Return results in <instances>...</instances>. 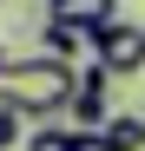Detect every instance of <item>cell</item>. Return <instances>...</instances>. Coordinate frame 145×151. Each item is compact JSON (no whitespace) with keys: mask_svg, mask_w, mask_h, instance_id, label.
<instances>
[{"mask_svg":"<svg viewBox=\"0 0 145 151\" xmlns=\"http://www.w3.org/2000/svg\"><path fill=\"white\" fill-rule=\"evenodd\" d=\"M0 66H7V53H0Z\"/></svg>","mask_w":145,"mask_h":151,"instance_id":"9c48e42d","label":"cell"},{"mask_svg":"<svg viewBox=\"0 0 145 151\" xmlns=\"http://www.w3.org/2000/svg\"><path fill=\"white\" fill-rule=\"evenodd\" d=\"M46 20H66V27L99 33L106 20H112V0H46Z\"/></svg>","mask_w":145,"mask_h":151,"instance_id":"277c9868","label":"cell"},{"mask_svg":"<svg viewBox=\"0 0 145 151\" xmlns=\"http://www.w3.org/2000/svg\"><path fill=\"white\" fill-rule=\"evenodd\" d=\"M72 86H79V72H72L66 59H46V53H27V59L0 66V105H13L33 125H46L53 112H66Z\"/></svg>","mask_w":145,"mask_h":151,"instance_id":"6da1fadb","label":"cell"},{"mask_svg":"<svg viewBox=\"0 0 145 151\" xmlns=\"http://www.w3.org/2000/svg\"><path fill=\"white\" fill-rule=\"evenodd\" d=\"M92 59H99L112 79H132V72L145 66V27L138 20H106L99 40H92Z\"/></svg>","mask_w":145,"mask_h":151,"instance_id":"7a4b0ae2","label":"cell"},{"mask_svg":"<svg viewBox=\"0 0 145 151\" xmlns=\"http://www.w3.org/2000/svg\"><path fill=\"white\" fill-rule=\"evenodd\" d=\"M72 151H112L106 132H72Z\"/></svg>","mask_w":145,"mask_h":151,"instance_id":"ba28073f","label":"cell"},{"mask_svg":"<svg viewBox=\"0 0 145 151\" xmlns=\"http://www.w3.org/2000/svg\"><path fill=\"white\" fill-rule=\"evenodd\" d=\"M40 40H46V59H66V66H72L79 53H92V40H99V33L66 27V20H46V33H40Z\"/></svg>","mask_w":145,"mask_h":151,"instance_id":"5b68a950","label":"cell"},{"mask_svg":"<svg viewBox=\"0 0 145 151\" xmlns=\"http://www.w3.org/2000/svg\"><path fill=\"white\" fill-rule=\"evenodd\" d=\"M20 151H72L66 125H33V138H20Z\"/></svg>","mask_w":145,"mask_h":151,"instance_id":"52a82bcc","label":"cell"},{"mask_svg":"<svg viewBox=\"0 0 145 151\" xmlns=\"http://www.w3.org/2000/svg\"><path fill=\"white\" fill-rule=\"evenodd\" d=\"M106 79H112V72H106L99 59L79 72V86H72V99H66V112H72V132H99V125L112 118V112H106Z\"/></svg>","mask_w":145,"mask_h":151,"instance_id":"3957f363","label":"cell"},{"mask_svg":"<svg viewBox=\"0 0 145 151\" xmlns=\"http://www.w3.org/2000/svg\"><path fill=\"white\" fill-rule=\"evenodd\" d=\"M99 132H106L112 151H145V118H138V112H112Z\"/></svg>","mask_w":145,"mask_h":151,"instance_id":"8992f818","label":"cell"}]
</instances>
